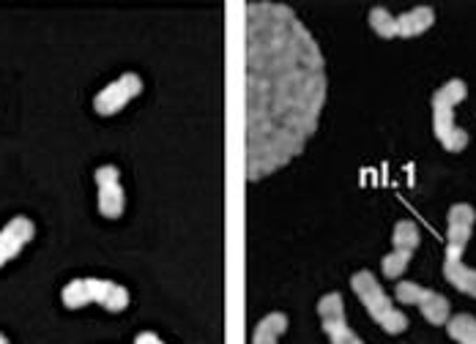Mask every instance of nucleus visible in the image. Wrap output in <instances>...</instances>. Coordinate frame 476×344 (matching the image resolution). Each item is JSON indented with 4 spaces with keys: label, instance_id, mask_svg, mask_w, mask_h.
I'll use <instances>...</instances> for the list:
<instances>
[{
    "label": "nucleus",
    "instance_id": "obj_1",
    "mask_svg": "<svg viewBox=\"0 0 476 344\" xmlns=\"http://www.w3.org/2000/svg\"><path fill=\"white\" fill-rule=\"evenodd\" d=\"M247 181L288 167L317 132L329 77L321 44L282 4H247Z\"/></svg>",
    "mask_w": 476,
    "mask_h": 344
},
{
    "label": "nucleus",
    "instance_id": "obj_2",
    "mask_svg": "<svg viewBox=\"0 0 476 344\" xmlns=\"http://www.w3.org/2000/svg\"><path fill=\"white\" fill-rule=\"evenodd\" d=\"M476 211L468 202H457L446 216V252H444V276L454 290L476 298V268L463 262V252L473 236Z\"/></svg>",
    "mask_w": 476,
    "mask_h": 344
},
{
    "label": "nucleus",
    "instance_id": "obj_3",
    "mask_svg": "<svg viewBox=\"0 0 476 344\" xmlns=\"http://www.w3.org/2000/svg\"><path fill=\"white\" fill-rule=\"evenodd\" d=\"M465 96L468 85L463 80H449L433 93V132L449 153H460L468 148V132L460 129L454 121V109Z\"/></svg>",
    "mask_w": 476,
    "mask_h": 344
},
{
    "label": "nucleus",
    "instance_id": "obj_4",
    "mask_svg": "<svg viewBox=\"0 0 476 344\" xmlns=\"http://www.w3.org/2000/svg\"><path fill=\"white\" fill-rule=\"evenodd\" d=\"M351 287H353V293L359 296L361 306L367 309V314L373 317L386 333L397 336V333L408 331V317L392 304V298L384 293L381 281L373 273H369V271H356L351 276Z\"/></svg>",
    "mask_w": 476,
    "mask_h": 344
},
{
    "label": "nucleus",
    "instance_id": "obj_5",
    "mask_svg": "<svg viewBox=\"0 0 476 344\" xmlns=\"http://www.w3.org/2000/svg\"><path fill=\"white\" fill-rule=\"evenodd\" d=\"M64 306L66 309H82L88 304H99L108 312H124L129 306V290L110 279H72L64 287Z\"/></svg>",
    "mask_w": 476,
    "mask_h": 344
},
{
    "label": "nucleus",
    "instance_id": "obj_6",
    "mask_svg": "<svg viewBox=\"0 0 476 344\" xmlns=\"http://www.w3.org/2000/svg\"><path fill=\"white\" fill-rule=\"evenodd\" d=\"M394 298L400 304H408V306H419V312L425 314V320L430 325H446L449 317H452V304L449 298H444L441 293L436 290H428V287H421L416 281H400L394 287Z\"/></svg>",
    "mask_w": 476,
    "mask_h": 344
},
{
    "label": "nucleus",
    "instance_id": "obj_7",
    "mask_svg": "<svg viewBox=\"0 0 476 344\" xmlns=\"http://www.w3.org/2000/svg\"><path fill=\"white\" fill-rule=\"evenodd\" d=\"M317 317H321L324 333L332 344H364L345 320V301L340 293H326L317 301Z\"/></svg>",
    "mask_w": 476,
    "mask_h": 344
},
{
    "label": "nucleus",
    "instance_id": "obj_8",
    "mask_svg": "<svg viewBox=\"0 0 476 344\" xmlns=\"http://www.w3.org/2000/svg\"><path fill=\"white\" fill-rule=\"evenodd\" d=\"M143 93V80H140V74H134V72H126V74H121L118 80H113L108 88H101L99 93H96V99H93V109L99 112V115H116V112H121L132 99H137Z\"/></svg>",
    "mask_w": 476,
    "mask_h": 344
},
{
    "label": "nucleus",
    "instance_id": "obj_9",
    "mask_svg": "<svg viewBox=\"0 0 476 344\" xmlns=\"http://www.w3.org/2000/svg\"><path fill=\"white\" fill-rule=\"evenodd\" d=\"M96 186H99V213L104 219H118L126 208L121 169L116 164H101L96 169Z\"/></svg>",
    "mask_w": 476,
    "mask_h": 344
},
{
    "label": "nucleus",
    "instance_id": "obj_10",
    "mask_svg": "<svg viewBox=\"0 0 476 344\" xmlns=\"http://www.w3.org/2000/svg\"><path fill=\"white\" fill-rule=\"evenodd\" d=\"M36 236V224L28 216H14L4 229H0V268L12 262Z\"/></svg>",
    "mask_w": 476,
    "mask_h": 344
},
{
    "label": "nucleus",
    "instance_id": "obj_11",
    "mask_svg": "<svg viewBox=\"0 0 476 344\" xmlns=\"http://www.w3.org/2000/svg\"><path fill=\"white\" fill-rule=\"evenodd\" d=\"M433 25H436V12L430 6H413L397 17V36L413 39V36H421L425 30H430Z\"/></svg>",
    "mask_w": 476,
    "mask_h": 344
},
{
    "label": "nucleus",
    "instance_id": "obj_12",
    "mask_svg": "<svg viewBox=\"0 0 476 344\" xmlns=\"http://www.w3.org/2000/svg\"><path fill=\"white\" fill-rule=\"evenodd\" d=\"M285 331H288V314L272 312L257 322V328L252 333V344H280V336Z\"/></svg>",
    "mask_w": 476,
    "mask_h": 344
},
{
    "label": "nucleus",
    "instance_id": "obj_13",
    "mask_svg": "<svg viewBox=\"0 0 476 344\" xmlns=\"http://www.w3.org/2000/svg\"><path fill=\"white\" fill-rule=\"evenodd\" d=\"M446 333L457 344H476V317H471V314H452L449 322H446Z\"/></svg>",
    "mask_w": 476,
    "mask_h": 344
},
{
    "label": "nucleus",
    "instance_id": "obj_14",
    "mask_svg": "<svg viewBox=\"0 0 476 344\" xmlns=\"http://www.w3.org/2000/svg\"><path fill=\"white\" fill-rule=\"evenodd\" d=\"M392 241H394V249L416 252V249H419V241H421L416 221H408V219L397 221V224H394V236H392Z\"/></svg>",
    "mask_w": 476,
    "mask_h": 344
},
{
    "label": "nucleus",
    "instance_id": "obj_15",
    "mask_svg": "<svg viewBox=\"0 0 476 344\" xmlns=\"http://www.w3.org/2000/svg\"><path fill=\"white\" fill-rule=\"evenodd\" d=\"M369 28H373L381 39H397V17L384 6H376L373 12H369Z\"/></svg>",
    "mask_w": 476,
    "mask_h": 344
},
{
    "label": "nucleus",
    "instance_id": "obj_16",
    "mask_svg": "<svg viewBox=\"0 0 476 344\" xmlns=\"http://www.w3.org/2000/svg\"><path fill=\"white\" fill-rule=\"evenodd\" d=\"M411 260H413V252L394 249V252H389V254L381 260V271H384L386 279H400V276L405 273V268L411 265Z\"/></svg>",
    "mask_w": 476,
    "mask_h": 344
},
{
    "label": "nucleus",
    "instance_id": "obj_17",
    "mask_svg": "<svg viewBox=\"0 0 476 344\" xmlns=\"http://www.w3.org/2000/svg\"><path fill=\"white\" fill-rule=\"evenodd\" d=\"M134 344H165V341L159 339L156 333H151V331H143V333L134 336Z\"/></svg>",
    "mask_w": 476,
    "mask_h": 344
},
{
    "label": "nucleus",
    "instance_id": "obj_18",
    "mask_svg": "<svg viewBox=\"0 0 476 344\" xmlns=\"http://www.w3.org/2000/svg\"><path fill=\"white\" fill-rule=\"evenodd\" d=\"M0 344H9V339H6L4 333H0Z\"/></svg>",
    "mask_w": 476,
    "mask_h": 344
}]
</instances>
